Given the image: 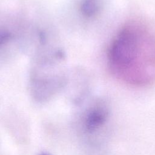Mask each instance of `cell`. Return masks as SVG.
Segmentation results:
<instances>
[{
	"mask_svg": "<svg viewBox=\"0 0 155 155\" xmlns=\"http://www.w3.org/2000/svg\"><path fill=\"white\" fill-rule=\"evenodd\" d=\"M107 110L103 105L97 104L91 107L85 113L84 125L88 131H93L99 128L105 122Z\"/></svg>",
	"mask_w": 155,
	"mask_h": 155,
	"instance_id": "3957f363",
	"label": "cell"
},
{
	"mask_svg": "<svg viewBox=\"0 0 155 155\" xmlns=\"http://www.w3.org/2000/svg\"><path fill=\"white\" fill-rule=\"evenodd\" d=\"M108 64L113 76L136 86L155 81V35L145 24L131 21L113 39Z\"/></svg>",
	"mask_w": 155,
	"mask_h": 155,
	"instance_id": "6da1fadb",
	"label": "cell"
},
{
	"mask_svg": "<svg viewBox=\"0 0 155 155\" xmlns=\"http://www.w3.org/2000/svg\"><path fill=\"white\" fill-rule=\"evenodd\" d=\"M101 10L100 0H81L79 11L82 15L87 19H92L98 15Z\"/></svg>",
	"mask_w": 155,
	"mask_h": 155,
	"instance_id": "277c9868",
	"label": "cell"
},
{
	"mask_svg": "<svg viewBox=\"0 0 155 155\" xmlns=\"http://www.w3.org/2000/svg\"><path fill=\"white\" fill-rule=\"evenodd\" d=\"M64 63L63 51L42 37L30 69L28 88L33 99L46 102L63 88L67 81Z\"/></svg>",
	"mask_w": 155,
	"mask_h": 155,
	"instance_id": "7a4b0ae2",
	"label": "cell"
},
{
	"mask_svg": "<svg viewBox=\"0 0 155 155\" xmlns=\"http://www.w3.org/2000/svg\"><path fill=\"white\" fill-rule=\"evenodd\" d=\"M39 155H51V154H49L46 153H41Z\"/></svg>",
	"mask_w": 155,
	"mask_h": 155,
	"instance_id": "8992f818",
	"label": "cell"
},
{
	"mask_svg": "<svg viewBox=\"0 0 155 155\" xmlns=\"http://www.w3.org/2000/svg\"><path fill=\"white\" fill-rule=\"evenodd\" d=\"M11 37V34L8 31L0 29V49L9 42Z\"/></svg>",
	"mask_w": 155,
	"mask_h": 155,
	"instance_id": "5b68a950",
	"label": "cell"
}]
</instances>
